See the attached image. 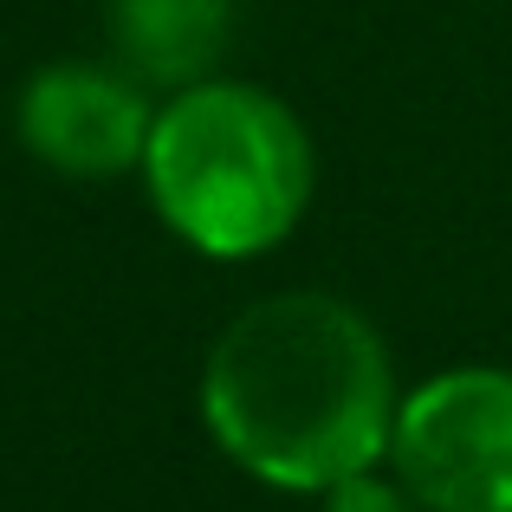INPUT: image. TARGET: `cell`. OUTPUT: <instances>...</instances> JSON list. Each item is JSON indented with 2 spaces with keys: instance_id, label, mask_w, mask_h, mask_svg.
Listing matches in <instances>:
<instances>
[{
  "instance_id": "6da1fadb",
  "label": "cell",
  "mask_w": 512,
  "mask_h": 512,
  "mask_svg": "<svg viewBox=\"0 0 512 512\" xmlns=\"http://www.w3.org/2000/svg\"><path fill=\"white\" fill-rule=\"evenodd\" d=\"M201 415L253 480L331 493L350 474H370L396 428L383 338L325 292L260 299L214 344Z\"/></svg>"
},
{
  "instance_id": "7a4b0ae2",
  "label": "cell",
  "mask_w": 512,
  "mask_h": 512,
  "mask_svg": "<svg viewBox=\"0 0 512 512\" xmlns=\"http://www.w3.org/2000/svg\"><path fill=\"white\" fill-rule=\"evenodd\" d=\"M156 214L208 260H253L312 201V137L260 85L208 78L169 98L143 150Z\"/></svg>"
},
{
  "instance_id": "3957f363",
  "label": "cell",
  "mask_w": 512,
  "mask_h": 512,
  "mask_svg": "<svg viewBox=\"0 0 512 512\" xmlns=\"http://www.w3.org/2000/svg\"><path fill=\"white\" fill-rule=\"evenodd\" d=\"M389 454L428 512H512V370H448L396 409Z\"/></svg>"
},
{
  "instance_id": "277c9868",
  "label": "cell",
  "mask_w": 512,
  "mask_h": 512,
  "mask_svg": "<svg viewBox=\"0 0 512 512\" xmlns=\"http://www.w3.org/2000/svg\"><path fill=\"white\" fill-rule=\"evenodd\" d=\"M150 130L156 117L143 91L104 65H46L20 91V143L46 169L78 175V182L143 169Z\"/></svg>"
},
{
  "instance_id": "5b68a950",
  "label": "cell",
  "mask_w": 512,
  "mask_h": 512,
  "mask_svg": "<svg viewBox=\"0 0 512 512\" xmlns=\"http://www.w3.org/2000/svg\"><path fill=\"white\" fill-rule=\"evenodd\" d=\"M111 46L143 85H208L234 39V0H111Z\"/></svg>"
},
{
  "instance_id": "8992f818",
  "label": "cell",
  "mask_w": 512,
  "mask_h": 512,
  "mask_svg": "<svg viewBox=\"0 0 512 512\" xmlns=\"http://www.w3.org/2000/svg\"><path fill=\"white\" fill-rule=\"evenodd\" d=\"M325 512H422V506H415L409 487H389V480L350 474V480H338V487H331Z\"/></svg>"
}]
</instances>
